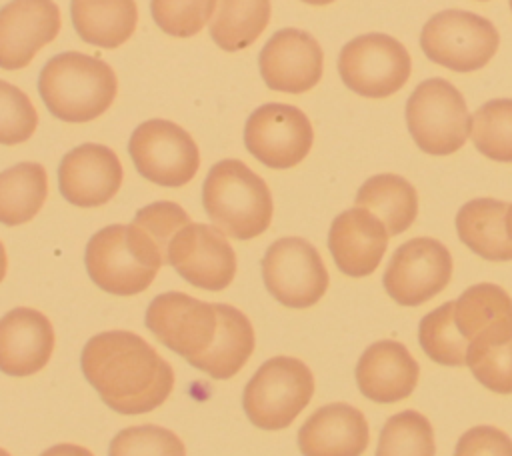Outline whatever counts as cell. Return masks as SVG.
Masks as SVG:
<instances>
[{
    "label": "cell",
    "instance_id": "2",
    "mask_svg": "<svg viewBox=\"0 0 512 456\" xmlns=\"http://www.w3.org/2000/svg\"><path fill=\"white\" fill-rule=\"evenodd\" d=\"M38 92L52 116L82 124L102 116L112 106L118 80L104 60L82 52H62L40 70Z\"/></svg>",
    "mask_w": 512,
    "mask_h": 456
},
{
    "label": "cell",
    "instance_id": "15",
    "mask_svg": "<svg viewBox=\"0 0 512 456\" xmlns=\"http://www.w3.org/2000/svg\"><path fill=\"white\" fill-rule=\"evenodd\" d=\"M260 74L270 90L302 94L322 78L324 54L314 36L298 28H284L270 36L260 58Z\"/></svg>",
    "mask_w": 512,
    "mask_h": 456
},
{
    "label": "cell",
    "instance_id": "33",
    "mask_svg": "<svg viewBox=\"0 0 512 456\" xmlns=\"http://www.w3.org/2000/svg\"><path fill=\"white\" fill-rule=\"evenodd\" d=\"M108 456H186V448L172 430L142 424L120 430L110 442Z\"/></svg>",
    "mask_w": 512,
    "mask_h": 456
},
{
    "label": "cell",
    "instance_id": "16",
    "mask_svg": "<svg viewBox=\"0 0 512 456\" xmlns=\"http://www.w3.org/2000/svg\"><path fill=\"white\" fill-rule=\"evenodd\" d=\"M124 172L116 152L104 144H82L64 154L58 166V190L74 206L96 208L120 190Z\"/></svg>",
    "mask_w": 512,
    "mask_h": 456
},
{
    "label": "cell",
    "instance_id": "42",
    "mask_svg": "<svg viewBox=\"0 0 512 456\" xmlns=\"http://www.w3.org/2000/svg\"><path fill=\"white\" fill-rule=\"evenodd\" d=\"M0 456H10V454H8L4 448H0Z\"/></svg>",
    "mask_w": 512,
    "mask_h": 456
},
{
    "label": "cell",
    "instance_id": "39",
    "mask_svg": "<svg viewBox=\"0 0 512 456\" xmlns=\"http://www.w3.org/2000/svg\"><path fill=\"white\" fill-rule=\"evenodd\" d=\"M6 270H8V256H6L4 244L0 242V282H2L4 276H6Z\"/></svg>",
    "mask_w": 512,
    "mask_h": 456
},
{
    "label": "cell",
    "instance_id": "18",
    "mask_svg": "<svg viewBox=\"0 0 512 456\" xmlns=\"http://www.w3.org/2000/svg\"><path fill=\"white\" fill-rule=\"evenodd\" d=\"M56 336L52 322L34 308H14L0 318V372L32 376L40 372L52 352Z\"/></svg>",
    "mask_w": 512,
    "mask_h": 456
},
{
    "label": "cell",
    "instance_id": "1",
    "mask_svg": "<svg viewBox=\"0 0 512 456\" xmlns=\"http://www.w3.org/2000/svg\"><path fill=\"white\" fill-rule=\"evenodd\" d=\"M82 372L102 402L120 414H144L174 388L172 366L138 334L108 330L92 336L80 356Z\"/></svg>",
    "mask_w": 512,
    "mask_h": 456
},
{
    "label": "cell",
    "instance_id": "11",
    "mask_svg": "<svg viewBox=\"0 0 512 456\" xmlns=\"http://www.w3.org/2000/svg\"><path fill=\"white\" fill-rule=\"evenodd\" d=\"M314 142L308 116L290 104L268 102L256 108L244 126L248 152L268 168L286 170L300 164Z\"/></svg>",
    "mask_w": 512,
    "mask_h": 456
},
{
    "label": "cell",
    "instance_id": "41",
    "mask_svg": "<svg viewBox=\"0 0 512 456\" xmlns=\"http://www.w3.org/2000/svg\"><path fill=\"white\" fill-rule=\"evenodd\" d=\"M302 2L312 4V6H324V4H330V2H334V0H302Z\"/></svg>",
    "mask_w": 512,
    "mask_h": 456
},
{
    "label": "cell",
    "instance_id": "29",
    "mask_svg": "<svg viewBox=\"0 0 512 456\" xmlns=\"http://www.w3.org/2000/svg\"><path fill=\"white\" fill-rule=\"evenodd\" d=\"M418 340L428 358L444 366H464L468 342L454 322V302H446L420 320Z\"/></svg>",
    "mask_w": 512,
    "mask_h": 456
},
{
    "label": "cell",
    "instance_id": "38",
    "mask_svg": "<svg viewBox=\"0 0 512 456\" xmlns=\"http://www.w3.org/2000/svg\"><path fill=\"white\" fill-rule=\"evenodd\" d=\"M40 456H94V454L88 448L78 444H56L44 450Z\"/></svg>",
    "mask_w": 512,
    "mask_h": 456
},
{
    "label": "cell",
    "instance_id": "31",
    "mask_svg": "<svg viewBox=\"0 0 512 456\" xmlns=\"http://www.w3.org/2000/svg\"><path fill=\"white\" fill-rule=\"evenodd\" d=\"M434 432L426 416L404 410L386 420L376 456H434Z\"/></svg>",
    "mask_w": 512,
    "mask_h": 456
},
{
    "label": "cell",
    "instance_id": "35",
    "mask_svg": "<svg viewBox=\"0 0 512 456\" xmlns=\"http://www.w3.org/2000/svg\"><path fill=\"white\" fill-rule=\"evenodd\" d=\"M38 126V114L30 98L14 84L0 80V144L26 142Z\"/></svg>",
    "mask_w": 512,
    "mask_h": 456
},
{
    "label": "cell",
    "instance_id": "30",
    "mask_svg": "<svg viewBox=\"0 0 512 456\" xmlns=\"http://www.w3.org/2000/svg\"><path fill=\"white\" fill-rule=\"evenodd\" d=\"M470 136L486 158L512 162V100L498 98L482 104L472 114Z\"/></svg>",
    "mask_w": 512,
    "mask_h": 456
},
{
    "label": "cell",
    "instance_id": "5",
    "mask_svg": "<svg viewBox=\"0 0 512 456\" xmlns=\"http://www.w3.org/2000/svg\"><path fill=\"white\" fill-rule=\"evenodd\" d=\"M314 394L310 368L292 356L266 360L248 380L242 406L248 420L262 430L290 426Z\"/></svg>",
    "mask_w": 512,
    "mask_h": 456
},
{
    "label": "cell",
    "instance_id": "6",
    "mask_svg": "<svg viewBox=\"0 0 512 456\" xmlns=\"http://www.w3.org/2000/svg\"><path fill=\"white\" fill-rule=\"evenodd\" d=\"M472 116L464 96L444 78L416 86L406 102V124L416 146L432 156L460 150L470 134Z\"/></svg>",
    "mask_w": 512,
    "mask_h": 456
},
{
    "label": "cell",
    "instance_id": "37",
    "mask_svg": "<svg viewBox=\"0 0 512 456\" xmlns=\"http://www.w3.org/2000/svg\"><path fill=\"white\" fill-rule=\"evenodd\" d=\"M454 456H512V440L494 426H474L460 436Z\"/></svg>",
    "mask_w": 512,
    "mask_h": 456
},
{
    "label": "cell",
    "instance_id": "36",
    "mask_svg": "<svg viewBox=\"0 0 512 456\" xmlns=\"http://www.w3.org/2000/svg\"><path fill=\"white\" fill-rule=\"evenodd\" d=\"M132 222L140 226L158 244V248L164 252L168 260V246L172 238L192 220L182 206H178L176 202L162 200L140 208Z\"/></svg>",
    "mask_w": 512,
    "mask_h": 456
},
{
    "label": "cell",
    "instance_id": "26",
    "mask_svg": "<svg viewBox=\"0 0 512 456\" xmlns=\"http://www.w3.org/2000/svg\"><path fill=\"white\" fill-rule=\"evenodd\" d=\"M356 206L372 212L384 224L388 236H396L408 230L416 220L418 196L406 178L396 174H376L360 186Z\"/></svg>",
    "mask_w": 512,
    "mask_h": 456
},
{
    "label": "cell",
    "instance_id": "8",
    "mask_svg": "<svg viewBox=\"0 0 512 456\" xmlns=\"http://www.w3.org/2000/svg\"><path fill=\"white\" fill-rule=\"evenodd\" d=\"M128 152L140 176L166 188L188 184L200 168V152L194 138L182 126L162 118L136 126Z\"/></svg>",
    "mask_w": 512,
    "mask_h": 456
},
{
    "label": "cell",
    "instance_id": "32",
    "mask_svg": "<svg viewBox=\"0 0 512 456\" xmlns=\"http://www.w3.org/2000/svg\"><path fill=\"white\" fill-rule=\"evenodd\" d=\"M466 366L484 388L496 394H512V336L472 344Z\"/></svg>",
    "mask_w": 512,
    "mask_h": 456
},
{
    "label": "cell",
    "instance_id": "27",
    "mask_svg": "<svg viewBox=\"0 0 512 456\" xmlns=\"http://www.w3.org/2000/svg\"><path fill=\"white\" fill-rule=\"evenodd\" d=\"M48 196V174L38 162H20L0 172V224L30 222Z\"/></svg>",
    "mask_w": 512,
    "mask_h": 456
},
{
    "label": "cell",
    "instance_id": "23",
    "mask_svg": "<svg viewBox=\"0 0 512 456\" xmlns=\"http://www.w3.org/2000/svg\"><path fill=\"white\" fill-rule=\"evenodd\" d=\"M218 314L216 336L210 348L190 364L216 380L232 378L254 352V328L244 312L228 304H214Z\"/></svg>",
    "mask_w": 512,
    "mask_h": 456
},
{
    "label": "cell",
    "instance_id": "9",
    "mask_svg": "<svg viewBox=\"0 0 512 456\" xmlns=\"http://www.w3.org/2000/svg\"><path fill=\"white\" fill-rule=\"evenodd\" d=\"M338 72L352 92L366 98H384L406 84L410 54L388 34H362L340 50Z\"/></svg>",
    "mask_w": 512,
    "mask_h": 456
},
{
    "label": "cell",
    "instance_id": "19",
    "mask_svg": "<svg viewBox=\"0 0 512 456\" xmlns=\"http://www.w3.org/2000/svg\"><path fill=\"white\" fill-rule=\"evenodd\" d=\"M388 246V230L366 208L338 214L328 232V248L340 272L352 278L372 274Z\"/></svg>",
    "mask_w": 512,
    "mask_h": 456
},
{
    "label": "cell",
    "instance_id": "24",
    "mask_svg": "<svg viewBox=\"0 0 512 456\" xmlns=\"http://www.w3.org/2000/svg\"><path fill=\"white\" fill-rule=\"evenodd\" d=\"M508 204L494 198L466 202L456 214L460 240L480 258L492 262L512 260V240L506 230Z\"/></svg>",
    "mask_w": 512,
    "mask_h": 456
},
{
    "label": "cell",
    "instance_id": "22",
    "mask_svg": "<svg viewBox=\"0 0 512 456\" xmlns=\"http://www.w3.org/2000/svg\"><path fill=\"white\" fill-rule=\"evenodd\" d=\"M454 322L468 348L512 336V298L496 284H474L454 302Z\"/></svg>",
    "mask_w": 512,
    "mask_h": 456
},
{
    "label": "cell",
    "instance_id": "7",
    "mask_svg": "<svg viewBox=\"0 0 512 456\" xmlns=\"http://www.w3.org/2000/svg\"><path fill=\"white\" fill-rule=\"evenodd\" d=\"M500 44L494 24L466 10H442L422 28L424 54L454 72H474L486 66Z\"/></svg>",
    "mask_w": 512,
    "mask_h": 456
},
{
    "label": "cell",
    "instance_id": "25",
    "mask_svg": "<svg viewBox=\"0 0 512 456\" xmlns=\"http://www.w3.org/2000/svg\"><path fill=\"white\" fill-rule=\"evenodd\" d=\"M70 18L86 44L110 50L134 34L138 10L134 0H72Z\"/></svg>",
    "mask_w": 512,
    "mask_h": 456
},
{
    "label": "cell",
    "instance_id": "40",
    "mask_svg": "<svg viewBox=\"0 0 512 456\" xmlns=\"http://www.w3.org/2000/svg\"><path fill=\"white\" fill-rule=\"evenodd\" d=\"M506 230H508V236L512 240V206H508V214H506Z\"/></svg>",
    "mask_w": 512,
    "mask_h": 456
},
{
    "label": "cell",
    "instance_id": "34",
    "mask_svg": "<svg viewBox=\"0 0 512 456\" xmlns=\"http://www.w3.org/2000/svg\"><path fill=\"white\" fill-rule=\"evenodd\" d=\"M218 0H150L156 26L176 38H190L210 22Z\"/></svg>",
    "mask_w": 512,
    "mask_h": 456
},
{
    "label": "cell",
    "instance_id": "43",
    "mask_svg": "<svg viewBox=\"0 0 512 456\" xmlns=\"http://www.w3.org/2000/svg\"><path fill=\"white\" fill-rule=\"evenodd\" d=\"M510 10H512V0H510Z\"/></svg>",
    "mask_w": 512,
    "mask_h": 456
},
{
    "label": "cell",
    "instance_id": "3",
    "mask_svg": "<svg viewBox=\"0 0 512 456\" xmlns=\"http://www.w3.org/2000/svg\"><path fill=\"white\" fill-rule=\"evenodd\" d=\"M84 264L90 280L104 292L134 296L152 284L166 256L140 226L130 222L110 224L92 234Z\"/></svg>",
    "mask_w": 512,
    "mask_h": 456
},
{
    "label": "cell",
    "instance_id": "12",
    "mask_svg": "<svg viewBox=\"0 0 512 456\" xmlns=\"http://www.w3.org/2000/svg\"><path fill=\"white\" fill-rule=\"evenodd\" d=\"M452 276V256L434 238H412L390 258L384 290L402 306H420L442 292Z\"/></svg>",
    "mask_w": 512,
    "mask_h": 456
},
{
    "label": "cell",
    "instance_id": "4",
    "mask_svg": "<svg viewBox=\"0 0 512 456\" xmlns=\"http://www.w3.org/2000/svg\"><path fill=\"white\" fill-rule=\"evenodd\" d=\"M202 206L224 234L250 240L272 222V194L268 184L236 158L216 162L202 186Z\"/></svg>",
    "mask_w": 512,
    "mask_h": 456
},
{
    "label": "cell",
    "instance_id": "14",
    "mask_svg": "<svg viewBox=\"0 0 512 456\" xmlns=\"http://www.w3.org/2000/svg\"><path fill=\"white\" fill-rule=\"evenodd\" d=\"M186 282L202 290H224L236 276V254L226 234L210 224H186L168 246V260Z\"/></svg>",
    "mask_w": 512,
    "mask_h": 456
},
{
    "label": "cell",
    "instance_id": "28",
    "mask_svg": "<svg viewBox=\"0 0 512 456\" xmlns=\"http://www.w3.org/2000/svg\"><path fill=\"white\" fill-rule=\"evenodd\" d=\"M270 22V0H218L210 18V36L226 52L244 50Z\"/></svg>",
    "mask_w": 512,
    "mask_h": 456
},
{
    "label": "cell",
    "instance_id": "13",
    "mask_svg": "<svg viewBox=\"0 0 512 456\" xmlns=\"http://www.w3.org/2000/svg\"><path fill=\"white\" fill-rule=\"evenodd\" d=\"M148 330L188 362L204 354L218 326L216 306L184 292L158 294L146 310Z\"/></svg>",
    "mask_w": 512,
    "mask_h": 456
},
{
    "label": "cell",
    "instance_id": "21",
    "mask_svg": "<svg viewBox=\"0 0 512 456\" xmlns=\"http://www.w3.org/2000/svg\"><path fill=\"white\" fill-rule=\"evenodd\" d=\"M364 414L344 402L318 408L298 430L302 456H360L368 446Z\"/></svg>",
    "mask_w": 512,
    "mask_h": 456
},
{
    "label": "cell",
    "instance_id": "17",
    "mask_svg": "<svg viewBox=\"0 0 512 456\" xmlns=\"http://www.w3.org/2000/svg\"><path fill=\"white\" fill-rule=\"evenodd\" d=\"M60 32L54 0H10L0 8V68L20 70Z\"/></svg>",
    "mask_w": 512,
    "mask_h": 456
},
{
    "label": "cell",
    "instance_id": "20",
    "mask_svg": "<svg viewBox=\"0 0 512 456\" xmlns=\"http://www.w3.org/2000/svg\"><path fill=\"white\" fill-rule=\"evenodd\" d=\"M418 362L404 344L380 340L370 344L356 364V384L372 402L392 404L408 398L418 382Z\"/></svg>",
    "mask_w": 512,
    "mask_h": 456
},
{
    "label": "cell",
    "instance_id": "10",
    "mask_svg": "<svg viewBox=\"0 0 512 456\" xmlns=\"http://www.w3.org/2000/svg\"><path fill=\"white\" fill-rule=\"evenodd\" d=\"M262 278L266 290L288 308H310L328 288V270L318 250L298 236H286L268 246Z\"/></svg>",
    "mask_w": 512,
    "mask_h": 456
}]
</instances>
